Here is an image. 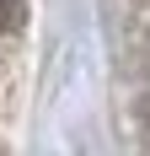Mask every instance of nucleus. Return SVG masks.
<instances>
[{
  "instance_id": "nucleus-1",
  "label": "nucleus",
  "mask_w": 150,
  "mask_h": 156,
  "mask_svg": "<svg viewBox=\"0 0 150 156\" xmlns=\"http://www.w3.org/2000/svg\"><path fill=\"white\" fill-rule=\"evenodd\" d=\"M5 22H11V0H0V32H5Z\"/></svg>"
}]
</instances>
